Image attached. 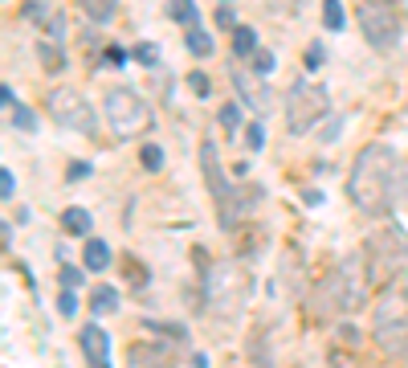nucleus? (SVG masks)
<instances>
[{"label": "nucleus", "instance_id": "c756f323", "mask_svg": "<svg viewBox=\"0 0 408 368\" xmlns=\"http://www.w3.org/2000/svg\"><path fill=\"white\" fill-rule=\"evenodd\" d=\"M339 131H343V119H335V115H331V119H327V127H323V135H318V139H323V144H335V139H339Z\"/></svg>", "mask_w": 408, "mask_h": 368}, {"label": "nucleus", "instance_id": "f257e3e1", "mask_svg": "<svg viewBox=\"0 0 408 368\" xmlns=\"http://www.w3.org/2000/svg\"><path fill=\"white\" fill-rule=\"evenodd\" d=\"M347 196L367 217H388L400 200V156L392 144H363L351 176H347Z\"/></svg>", "mask_w": 408, "mask_h": 368}, {"label": "nucleus", "instance_id": "a211bd4d", "mask_svg": "<svg viewBox=\"0 0 408 368\" xmlns=\"http://www.w3.org/2000/svg\"><path fill=\"white\" fill-rule=\"evenodd\" d=\"M90 307H94V315H111V311L119 307V291H115V287H98L94 299H90Z\"/></svg>", "mask_w": 408, "mask_h": 368}, {"label": "nucleus", "instance_id": "b1692460", "mask_svg": "<svg viewBox=\"0 0 408 368\" xmlns=\"http://www.w3.org/2000/svg\"><path fill=\"white\" fill-rule=\"evenodd\" d=\"M253 74H258V78H269V74H274V53H269V49H258V53H253Z\"/></svg>", "mask_w": 408, "mask_h": 368}, {"label": "nucleus", "instance_id": "72a5a7b5", "mask_svg": "<svg viewBox=\"0 0 408 368\" xmlns=\"http://www.w3.org/2000/svg\"><path fill=\"white\" fill-rule=\"evenodd\" d=\"M86 176H90V164H86V160L70 164V172H66V180H86Z\"/></svg>", "mask_w": 408, "mask_h": 368}, {"label": "nucleus", "instance_id": "9b49d317", "mask_svg": "<svg viewBox=\"0 0 408 368\" xmlns=\"http://www.w3.org/2000/svg\"><path fill=\"white\" fill-rule=\"evenodd\" d=\"M78 343H82V356H86L94 368L111 364V336H106L98 323H86V327L78 332Z\"/></svg>", "mask_w": 408, "mask_h": 368}, {"label": "nucleus", "instance_id": "7ed1b4c3", "mask_svg": "<svg viewBox=\"0 0 408 368\" xmlns=\"http://www.w3.org/2000/svg\"><path fill=\"white\" fill-rule=\"evenodd\" d=\"M363 254H367V282L388 287L396 274L408 270V233L396 229V225H388V229H380V233L367 238Z\"/></svg>", "mask_w": 408, "mask_h": 368}, {"label": "nucleus", "instance_id": "5701e85b", "mask_svg": "<svg viewBox=\"0 0 408 368\" xmlns=\"http://www.w3.org/2000/svg\"><path fill=\"white\" fill-rule=\"evenodd\" d=\"M139 160H143L147 172H160V168H164V147H160V144H143Z\"/></svg>", "mask_w": 408, "mask_h": 368}, {"label": "nucleus", "instance_id": "dca6fc26", "mask_svg": "<svg viewBox=\"0 0 408 368\" xmlns=\"http://www.w3.org/2000/svg\"><path fill=\"white\" fill-rule=\"evenodd\" d=\"M171 21L184 25V29H192V25H200V8H196L192 0H171Z\"/></svg>", "mask_w": 408, "mask_h": 368}, {"label": "nucleus", "instance_id": "9d476101", "mask_svg": "<svg viewBox=\"0 0 408 368\" xmlns=\"http://www.w3.org/2000/svg\"><path fill=\"white\" fill-rule=\"evenodd\" d=\"M49 119L62 123V127H70V131H82V135H94L98 131V115L94 107L82 98V90H73V86H57V90H49Z\"/></svg>", "mask_w": 408, "mask_h": 368}, {"label": "nucleus", "instance_id": "6ab92c4d", "mask_svg": "<svg viewBox=\"0 0 408 368\" xmlns=\"http://www.w3.org/2000/svg\"><path fill=\"white\" fill-rule=\"evenodd\" d=\"M323 25L339 33L343 25H347V13H343V0H323Z\"/></svg>", "mask_w": 408, "mask_h": 368}, {"label": "nucleus", "instance_id": "2f4dec72", "mask_svg": "<svg viewBox=\"0 0 408 368\" xmlns=\"http://www.w3.org/2000/svg\"><path fill=\"white\" fill-rule=\"evenodd\" d=\"M0 193H4V200H13V193H17V180L8 168H0Z\"/></svg>", "mask_w": 408, "mask_h": 368}, {"label": "nucleus", "instance_id": "e433bc0d", "mask_svg": "<svg viewBox=\"0 0 408 368\" xmlns=\"http://www.w3.org/2000/svg\"><path fill=\"white\" fill-rule=\"evenodd\" d=\"M106 62H111V66H122V62H127V49L111 46V49H106Z\"/></svg>", "mask_w": 408, "mask_h": 368}, {"label": "nucleus", "instance_id": "6e6552de", "mask_svg": "<svg viewBox=\"0 0 408 368\" xmlns=\"http://www.w3.org/2000/svg\"><path fill=\"white\" fill-rule=\"evenodd\" d=\"M200 168H204V184H209V193H213L216 209H220V221L225 225H233L241 213H249V200H241V193L229 184V176L220 168V156H216V144L213 139H204L200 144Z\"/></svg>", "mask_w": 408, "mask_h": 368}, {"label": "nucleus", "instance_id": "f704fd0d", "mask_svg": "<svg viewBox=\"0 0 408 368\" xmlns=\"http://www.w3.org/2000/svg\"><path fill=\"white\" fill-rule=\"evenodd\" d=\"M155 332H164V336H171V340H184V327H176V323H151Z\"/></svg>", "mask_w": 408, "mask_h": 368}, {"label": "nucleus", "instance_id": "473e14b6", "mask_svg": "<svg viewBox=\"0 0 408 368\" xmlns=\"http://www.w3.org/2000/svg\"><path fill=\"white\" fill-rule=\"evenodd\" d=\"M62 287H82V270L78 266H62Z\"/></svg>", "mask_w": 408, "mask_h": 368}, {"label": "nucleus", "instance_id": "393cba45", "mask_svg": "<svg viewBox=\"0 0 408 368\" xmlns=\"http://www.w3.org/2000/svg\"><path fill=\"white\" fill-rule=\"evenodd\" d=\"M41 62H45V66H53V70H62V66H66V57H62L57 41H53V46H49V41H41Z\"/></svg>", "mask_w": 408, "mask_h": 368}, {"label": "nucleus", "instance_id": "2eb2a0df", "mask_svg": "<svg viewBox=\"0 0 408 368\" xmlns=\"http://www.w3.org/2000/svg\"><path fill=\"white\" fill-rule=\"evenodd\" d=\"M78 8L90 17L94 25H106L115 17V8H119V0H78Z\"/></svg>", "mask_w": 408, "mask_h": 368}, {"label": "nucleus", "instance_id": "f8f14e48", "mask_svg": "<svg viewBox=\"0 0 408 368\" xmlns=\"http://www.w3.org/2000/svg\"><path fill=\"white\" fill-rule=\"evenodd\" d=\"M233 82H237V90H241V98H245V102H249V107H253V111H258V115H265V111H269V102H274V95H269V90H265V86H258V82H253V78H249V74H233Z\"/></svg>", "mask_w": 408, "mask_h": 368}, {"label": "nucleus", "instance_id": "aec40b11", "mask_svg": "<svg viewBox=\"0 0 408 368\" xmlns=\"http://www.w3.org/2000/svg\"><path fill=\"white\" fill-rule=\"evenodd\" d=\"M188 49H192L196 57H209V53H213V37H209L200 25H192V29H188Z\"/></svg>", "mask_w": 408, "mask_h": 368}, {"label": "nucleus", "instance_id": "1a4fd4ad", "mask_svg": "<svg viewBox=\"0 0 408 368\" xmlns=\"http://www.w3.org/2000/svg\"><path fill=\"white\" fill-rule=\"evenodd\" d=\"M356 21L363 29V41L376 53H388V49L400 46V17H396L392 0H363L356 8Z\"/></svg>", "mask_w": 408, "mask_h": 368}, {"label": "nucleus", "instance_id": "4be33fe9", "mask_svg": "<svg viewBox=\"0 0 408 368\" xmlns=\"http://www.w3.org/2000/svg\"><path fill=\"white\" fill-rule=\"evenodd\" d=\"M13 127L24 131V135H33V131H37V115H33L24 102H17V107H13Z\"/></svg>", "mask_w": 408, "mask_h": 368}, {"label": "nucleus", "instance_id": "7c9ffc66", "mask_svg": "<svg viewBox=\"0 0 408 368\" xmlns=\"http://www.w3.org/2000/svg\"><path fill=\"white\" fill-rule=\"evenodd\" d=\"M188 86H192V95H200V98H209V78L196 70V74H188Z\"/></svg>", "mask_w": 408, "mask_h": 368}, {"label": "nucleus", "instance_id": "39448f33", "mask_svg": "<svg viewBox=\"0 0 408 368\" xmlns=\"http://www.w3.org/2000/svg\"><path fill=\"white\" fill-rule=\"evenodd\" d=\"M282 111H286L290 135H307V131H314L318 123L331 115V95H327L318 82H311V78H298V82L286 90Z\"/></svg>", "mask_w": 408, "mask_h": 368}, {"label": "nucleus", "instance_id": "c85d7f7f", "mask_svg": "<svg viewBox=\"0 0 408 368\" xmlns=\"http://www.w3.org/2000/svg\"><path fill=\"white\" fill-rule=\"evenodd\" d=\"M135 62H143V66H160V49L155 46H135Z\"/></svg>", "mask_w": 408, "mask_h": 368}, {"label": "nucleus", "instance_id": "20e7f679", "mask_svg": "<svg viewBox=\"0 0 408 368\" xmlns=\"http://www.w3.org/2000/svg\"><path fill=\"white\" fill-rule=\"evenodd\" d=\"M376 348L392 360H408V291H388L376 303Z\"/></svg>", "mask_w": 408, "mask_h": 368}, {"label": "nucleus", "instance_id": "0eeeda50", "mask_svg": "<svg viewBox=\"0 0 408 368\" xmlns=\"http://www.w3.org/2000/svg\"><path fill=\"white\" fill-rule=\"evenodd\" d=\"M106 123L115 127L119 139L147 135L151 131V107L131 86H115V90H106Z\"/></svg>", "mask_w": 408, "mask_h": 368}, {"label": "nucleus", "instance_id": "a878e982", "mask_svg": "<svg viewBox=\"0 0 408 368\" xmlns=\"http://www.w3.org/2000/svg\"><path fill=\"white\" fill-rule=\"evenodd\" d=\"M237 123H241L237 102H225V107H220V127H225V131H237Z\"/></svg>", "mask_w": 408, "mask_h": 368}, {"label": "nucleus", "instance_id": "f3484780", "mask_svg": "<svg viewBox=\"0 0 408 368\" xmlns=\"http://www.w3.org/2000/svg\"><path fill=\"white\" fill-rule=\"evenodd\" d=\"M127 360H131V364H139V360H155V364H164V360H168V348H155V343H135V348L127 352Z\"/></svg>", "mask_w": 408, "mask_h": 368}, {"label": "nucleus", "instance_id": "4c0bfd02", "mask_svg": "<svg viewBox=\"0 0 408 368\" xmlns=\"http://www.w3.org/2000/svg\"><path fill=\"white\" fill-rule=\"evenodd\" d=\"M400 200L408 205V160L400 164Z\"/></svg>", "mask_w": 408, "mask_h": 368}, {"label": "nucleus", "instance_id": "bb28decb", "mask_svg": "<svg viewBox=\"0 0 408 368\" xmlns=\"http://www.w3.org/2000/svg\"><path fill=\"white\" fill-rule=\"evenodd\" d=\"M57 311H62L66 319H70L73 311H78V294H73V287H66V291L57 294Z\"/></svg>", "mask_w": 408, "mask_h": 368}, {"label": "nucleus", "instance_id": "412c9836", "mask_svg": "<svg viewBox=\"0 0 408 368\" xmlns=\"http://www.w3.org/2000/svg\"><path fill=\"white\" fill-rule=\"evenodd\" d=\"M233 49H237V57H253L258 53V33L253 29H237L233 33Z\"/></svg>", "mask_w": 408, "mask_h": 368}, {"label": "nucleus", "instance_id": "cd10ccee", "mask_svg": "<svg viewBox=\"0 0 408 368\" xmlns=\"http://www.w3.org/2000/svg\"><path fill=\"white\" fill-rule=\"evenodd\" d=\"M245 135H249V147H253V151H262V147H265V127H262V123H249V127H245Z\"/></svg>", "mask_w": 408, "mask_h": 368}, {"label": "nucleus", "instance_id": "4468645a", "mask_svg": "<svg viewBox=\"0 0 408 368\" xmlns=\"http://www.w3.org/2000/svg\"><path fill=\"white\" fill-rule=\"evenodd\" d=\"M62 229L70 233V238H90V229H94V221L86 209H66L62 213Z\"/></svg>", "mask_w": 408, "mask_h": 368}, {"label": "nucleus", "instance_id": "423d86ee", "mask_svg": "<svg viewBox=\"0 0 408 368\" xmlns=\"http://www.w3.org/2000/svg\"><path fill=\"white\" fill-rule=\"evenodd\" d=\"M249 294V270L233 266V262H216L204 274V299H209V311L220 319H233L241 311Z\"/></svg>", "mask_w": 408, "mask_h": 368}, {"label": "nucleus", "instance_id": "ea45409f", "mask_svg": "<svg viewBox=\"0 0 408 368\" xmlns=\"http://www.w3.org/2000/svg\"><path fill=\"white\" fill-rule=\"evenodd\" d=\"M216 21H220V25H233V8H229V0H225V8L216 13Z\"/></svg>", "mask_w": 408, "mask_h": 368}, {"label": "nucleus", "instance_id": "c9c22d12", "mask_svg": "<svg viewBox=\"0 0 408 368\" xmlns=\"http://www.w3.org/2000/svg\"><path fill=\"white\" fill-rule=\"evenodd\" d=\"M318 62H323V46H311L307 49V70H318Z\"/></svg>", "mask_w": 408, "mask_h": 368}, {"label": "nucleus", "instance_id": "58836bf2", "mask_svg": "<svg viewBox=\"0 0 408 368\" xmlns=\"http://www.w3.org/2000/svg\"><path fill=\"white\" fill-rule=\"evenodd\" d=\"M0 98H4V107H8V111L17 107V95H13V86H0Z\"/></svg>", "mask_w": 408, "mask_h": 368}, {"label": "nucleus", "instance_id": "ddd939ff", "mask_svg": "<svg viewBox=\"0 0 408 368\" xmlns=\"http://www.w3.org/2000/svg\"><path fill=\"white\" fill-rule=\"evenodd\" d=\"M82 266L86 270H106L111 266V245L102 238H86L82 242Z\"/></svg>", "mask_w": 408, "mask_h": 368}, {"label": "nucleus", "instance_id": "f03ea898", "mask_svg": "<svg viewBox=\"0 0 408 368\" xmlns=\"http://www.w3.org/2000/svg\"><path fill=\"white\" fill-rule=\"evenodd\" d=\"M360 303H363V282L356 274V262H343V266L327 270L311 287L307 311L314 319H331V315H343V311H356Z\"/></svg>", "mask_w": 408, "mask_h": 368}, {"label": "nucleus", "instance_id": "a19ab883", "mask_svg": "<svg viewBox=\"0 0 408 368\" xmlns=\"http://www.w3.org/2000/svg\"><path fill=\"white\" fill-rule=\"evenodd\" d=\"M392 4H400V0H392Z\"/></svg>", "mask_w": 408, "mask_h": 368}]
</instances>
